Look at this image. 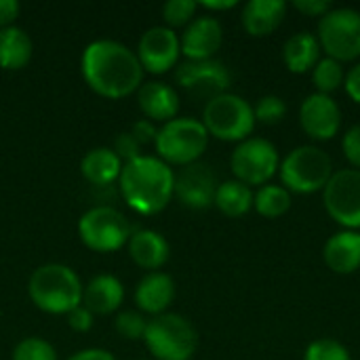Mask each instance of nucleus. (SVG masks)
<instances>
[{"instance_id":"nucleus-15","label":"nucleus","mask_w":360,"mask_h":360,"mask_svg":"<svg viewBox=\"0 0 360 360\" xmlns=\"http://www.w3.org/2000/svg\"><path fill=\"white\" fill-rule=\"evenodd\" d=\"M217 186L213 169L205 162L181 167V171L175 173V196L188 209H209L215 200Z\"/></svg>"},{"instance_id":"nucleus-36","label":"nucleus","mask_w":360,"mask_h":360,"mask_svg":"<svg viewBox=\"0 0 360 360\" xmlns=\"http://www.w3.org/2000/svg\"><path fill=\"white\" fill-rule=\"evenodd\" d=\"M293 8L306 17H323L333 8V4L331 0H295Z\"/></svg>"},{"instance_id":"nucleus-6","label":"nucleus","mask_w":360,"mask_h":360,"mask_svg":"<svg viewBox=\"0 0 360 360\" xmlns=\"http://www.w3.org/2000/svg\"><path fill=\"white\" fill-rule=\"evenodd\" d=\"M209 146V133L205 124L196 118L184 116L173 118L165 122L158 129L154 148L158 152V158L167 162L169 167H188L200 160Z\"/></svg>"},{"instance_id":"nucleus-20","label":"nucleus","mask_w":360,"mask_h":360,"mask_svg":"<svg viewBox=\"0 0 360 360\" xmlns=\"http://www.w3.org/2000/svg\"><path fill=\"white\" fill-rule=\"evenodd\" d=\"M285 0H249L240 11L243 27L249 36H270L287 17Z\"/></svg>"},{"instance_id":"nucleus-35","label":"nucleus","mask_w":360,"mask_h":360,"mask_svg":"<svg viewBox=\"0 0 360 360\" xmlns=\"http://www.w3.org/2000/svg\"><path fill=\"white\" fill-rule=\"evenodd\" d=\"M342 150L346 160L352 165V169L360 171V124H354L346 131L342 139Z\"/></svg>"},{"instance_id":"nucleus-13","label":"nucleus","mask_w":360,"mask_h":360,"mask_svg":"<svg viewBox=\"0 0 360 360\" xmlns=\"http://www.w3.org/2000/svg\"><path fill=\"white\" fill-rule=\"evenodd\" d=\"M135 55L143 72L165 74L177 65V59L181 55L179 36L167 25H154L141 34Z\"/></svg>"},{"instance_id":"nucleus-38","label":"nucleus","mask_w":360,"mask_h":360,"mask_svg":"<svg viewBox=\"0 0 360 360\" xmlns=\"http://www.w3.org/2000/svg\"><path fill=\"white\" fill-rule=\"evenodd\" d=\"M131 133L135 135V139H137L141 146H148V143H154V141H156L158 129L154 127V122H152V120L141 118V120H137V122L131 127Z\"/></svg>"},{"instance_id":"nucleus-39","label":"nucleus","mask_w":360,"mask_h":360,"mask_svg":"<svg viewBox=\"0 0 360 360\" xmlns=\"http://www.w3.org/2000/svg\"><path fill=\"white\" fill-rule=\"evenodd\" d=\"M344 84H346V93H348V97H350L354 103H359L360 105V61L359 63H354V65L346 72V80H344Z\"/></svg>"},{"instance_id":"nucleus-3","label":"nucleus","mask_w":360,"mask_h":360,"mask_svg":"<svg viewBox=\"0 0 360 360\" xmlns=\"http://www.w3.org/2000/svg\"><path fill=\"white\" fill-rule=\"evenodd\" d=\"M84 285L80 276L65 264H44L36 268L27 281L32 304L46 314H70L82 306Z\"/></svg>"},{"instance_id":"nucleus-29","label":"nucleus","mask_w":360,"mask_h":360,"mask_svg":"<svg viewBox=\"0 0 360 360\" xmlns=\"http://www.w3.org/2000/svg\"><path fill=\"white\" fill-rule=\"evenodd\" d=\"M198 11V2L194 0H169L162 4V19L167 27H186Z\"/></svg>"},{"instance_id":"nucleus-5","label":"nucleus","mask_w":360,"mask_h":360,"mask_svg":"<svg viewBox=\"0 0 360 360\" xmlns=\"http://www.w3.org/2000/svg\"><path fill=\"white\" fill-rule=\"evenodd\" d=\"M143 344L156 360H190L198 350V331L175 312H165L148 321Z\"/></svg>"},{"instance_id":"nucleus-4","label":"nucleus","mask_w":360,"mask_h":360,"mask_svg":"<svg viewBox=\"0 0 360 360\" xmlns=\"http://www.w3.org/2000/svg\"><path fill=\"white\" fill-rule=\"evenodd\" d=\"M331 156L316 146H300L291 150L278 167L281 186L291 194H314L323 192L333 175Z\"/></svg>"},{"instance_id":"nucleus-23","label":"nucleus","mask_w":360,"mask_h":360,"mask_svg":"<svg viewBox=\"0 0 360 360\" xmlns=\"http://www.w3.org/2000/svg\"><path fill=\"white\" fill-rule=\"evenodd\" d=\"M122 167L124 162L118 158V154L112 148H93L80 160L82 177L97 188H105L114 184L120 177Z\"/></svg>"},{"instance_id":"nucleus-2","label":"nucleus","mask_w":360,"mask_h":360,"mask_svg":"<svg viewBox=\"0 0 360 360\" xmlns=\"http://www.w3.org/2000/svg\"><path fill=\"white\" fill-rule=\"evenodd\" d=\"M118 184L124 202L141 215L165 211L175 196V173L158 156L141 154L124 162Z\"/></svg>"},{"instance_id":"nucleus-34","label":"nucleus","mask_w":360,"mask_h":360,"mask_svg":"<svg viewBox=\"0 0 360 360\" xmlns=\"http://www.w3.org/2000/svg\"><path fill=\"white\" fill-rule=\"evenodd\" d=\"M141 143L135 139V135L131 133V131H124V133H120L116 139H114V152L118 154V158L122 160V162H131V160H135L137 156H141Z\"/></svg>"},{"instance_id":"nucleus-18","label":"nucleus","mask_w":360,"mask_h":360,"mask_svg":"<svg viewBox=\"0 0 360 360\" xmlns=\"http://www.w3.org/2000/svg\"><path fill=\"white\" fill-rule=\"evenodd\" d=\"M175 300V281L165 272H148L135 289V304L141 312L158 316Z\"/></svg>"},{"instance_id":"nucleus-25","label":"nucleus","mask_w":360,"mask_h":360,"mask_svg":"<svg viewBox=\"0 0 360 360\" xmlns=\"http://www.w3.org/2000/svg\"><path fill=\"white\" fill-rule=\"evenodd\" d=\"M283 61L289 72L293 74H306L314 70V65L321 61V44L319 38L310 32H297L291 38H287L283 46Z\"/></svg>"},{"instance_id":"nucleus-8","label":"nucleus","mask_w":360,"mask_h":360,"mask_svg":"<svg viewBox=\"0 0 360 360\" xmlns=\"http://www.w3.org/2000/svg\"><path fill=\"white\" fill-rule=\"evenodd\" d=\"M131 234L129 219L108 205L93 207L78 219V236L82 245L95 253H114L122 249Z\"/></svg>"},{"instance_id":"nucleus-32","label":"nucleus","mask_w":360,"mask_h":360,"mask_svg":"<svg viewBox=\"0 0 360 360\" xmlns=\"http://www.w3.org/2000/svg\"><path fill=\"white\" fill-rule=\"evenodd\" d=\"M13 360H57V352L42 338H25L15 346Z\"/></svg>"},{"instance_id":"nucleus-11","label":"nucleus","mask_w":360,"mask_h":360,"mask_svg":"<svg viewBox=\"0 0 360 360\" xmlns=\"http://www.w3.org/2000/svg\"><path fill=\"white\" fill-rule=\"evenodd\" d=\"M323 202L329 217L344 230H360V171L340 169L323 190Z\"/></svg>"},{"instance_id":"nucleus-22","label":"nucleus","mask_w":360,"mask_h":360,"mask_svg":"<svg viewBox=\"0 0 360 360\" xmlns=\"http://www.w3.org/2000/svg\"><path fill=\"white\" fill-rule=\"evenodd\" d=\"M323 259L335 274H354L360 268V232L342 230L323 247Z\"/></svg>"},{"instance_id":"nucleus-17","label":"nucleus","mask_w":360,"mask_h":360,"mask_svg":"<svg viewBox=\"0 0 360 360\" xmlns=\"http://www.w3.org/2000/svg\"><path fill=\"white\" fill-rule=\"evenodd\" d=\"M137 103L143 116L152 122H169L177 118L179 112V95L177 91L162 82V80H150L143 82L137 91Z\"/></svg>"},{"instance_id":"nucleus-42","label":"nucleus","mask_w":360,"mask_h":360,"mask_svg":"<svg viewBox=\"0 0 360 360\" xmlns=\"http://www.w3.org/2000/svg\"><path fill=\"white\" fill-rule=\"evenodd\" d=\"M198 6L213 13V11H230V8L238 6V2L236 0H202V2H198Z\"/></svg>"},{"instance_id":"nucleus-10","label":"nucleus","mask_w":360,"mask_h":360,"mask_svg":"<svg viewBox=\"0 0 360 360\" xmlns=\"http://www.w3.org/2000/svg\"><path fill=\"white\" fill-rule=\"evenodd\" d=\"M281 156L272 141L264 137H249L240 141L232 156H230V169L238 181L245 186H266L270 179L278 173Z\"/></svg>"},{"instance_id":"nucleus-12","label":"nucleus","mask_w":360,"mask_h":360,"mask_svg":"<svg viewBox=\"0 0 360 360\" xmlns=\"http://www.w3.org/2000/svg\"><path fill=\"white\" fill-rule=\"evenodd\" d=\"M175 80L192 97L211 101L213 97L228 93L232 76H230V70L221 61L207 59V61L179 63L175 70Z\"/></svg>"},{"instance_id":"nucleus-24","label":"nucleus","mask_w":360,"mask_h":360,"mask_svg":"<svg viewBox=\"0 0 360 360\" xmlns=\"http://www.w3.org/2000/svg\"><path fill=\"white\" fill-rule=\"evenodd\" d=\"M34 57V42L30 34L19 27L11 25L0 30V68L8 72L23 70Z\"/></svg>"},{"instance_id":"nucleus-37","label":"nucleus","mask_w":360,"mask_h":360,"mask_svg":"<svg viewBox=\"0 0 360 360\" xmlns=\"http://www.w3.org/2000/svg\"><path fill=\"white\" fill-rule=\"evenodd\" d=\"M93 314L84 308V306H78V308H74L70 314H68V325L74 329V331H78V333H86L91 327H93Z\"/></svg>"},{"instance_id":"nucleus-14","label":"nucleus","mask_w":360,"mask_h":360,"mask_svg":"<svg viewBox=\"0 0 360 360\" xmlns=\"http://www.w3.org/2000/svg\"><path fill=\"white\" fill-rule=\"evenodd\" d=\"M300 124L308 137L329 141L342 129V110L331 95L312 93L300 105Z\"/></svg>"},{"instance_id":"nucleus-31","label":"nucleus","mask_w":360,"mask_h":360,"mask_svg":"<svg viewBox=\"0 0 360 360\" xmlns=\"http://www.w3.org/2000/svg\"><path fill=\"white\" fill-rule=\"evenodd\" d=\"M255 120L262 124H278L287 116V103L278 95H264L253 105Z\"/></svg>"},{"instance_id":"nucleus-30","label":"nucleus","mask_w":360,"mask_h":360,"mask_svg":"<svg viewBox=\"0 0 360 360\" xmlns=\"http://www.w3.org/2000/svg\"><path fill=\"white\" fill-rule=\"evenodd\" d=\"M304 360H352V356L342 342L331 338H321L306 348Z\"/></svg>"},{"instance_id":"nucleus-27","label":"nucleus","mask_w":360,"mask_h":360,"mask_svg":"<svg viewBox=\"0 0 360 360\" xmlns=\"http://www.w3.org/2000/svg\"><path fill=\"white\" fill-rule=\"evenodd\" d=\"M293 196L278 184H266L253 194V209L266 219H278L291 209Z\"/></svg>"},{"instance_id":"nucleus-16","label":"nucleus","mask_w":360,"mask_h":360,"mask_svg":"<svg viewBox=\"0 0 360 360\" xmlns=\"http://www.w3.org/2000/svg\"><path fill=\"white\" fill-rule=\"evenodd\" d=\"M221 42H224V27L219 19L213 15L194 17L186 25L184 34L179 36V46L186 61L213 59L215 53L221 49Z\"/></svg>"},{"instance_id":"nucleus-7","label":"nucleus","mask_w":360,"mask_h":360,"mask_svg":"<svg viewBox=\"0 0 360 360\" xmlns=\"http://www.w3.org/2000/svg\"><path fill=\"white\" fill-rule=\"evenodd\" d=\"M209 137L221 141H245L255 129L253 105L234 93H221L205 103L202 120Z\"/></svg>"},{"instance_id":"nucleus-41","label":"nucleus","mask_w":360,"mask_h":360,"mask_svg":"<svg viewBox=\"0 0 360 360\" xmlns=\"http://www.w3.org/2000/svg\"><path fill=\"white\" fill-rule=\"evenodd\" d=\"M68 360H116L112 352L101 350V348H86V350H78L76 354H72Z\"/></svg>"},{"instance_id":"nucleus-40","label":"nucleus","mask_w":360,"mask_h":360,"mask_svg":"<svg viewBox=\"0 0 360 360\" xmlns=\"http://www.w3.org/2000/svg\"><path fill=\"white\" fill-rule=\"evenodd\" d=\"M19 2L17 0H0V30L11 27L15 19L19 17Z\"/></svg>"},{"instance_id":"nucleus-26","label":"nucleus","mask_w":360,"mask_h":360,"mask_svg":"<svg viewBox=\"0 0 360 360\" xmlns=\"http://www.w3.org/2000/svg\"><path fill=\"white\" fill-rule=\"evenodd\" d=\"M213 205L228 217H243L253 209V190L238 179H228L217 186Z\"/></svg>"},{"instance_id":"nucleus-9","label":"nucleus","mask_w":360,"mask_h":360,"mask_svg":"<svg viewBox=\"0 0 360 360\" xmlns=\"http://www.w3.org/2000/svg\"><path fill=\"white\" fill-rule=\"evenodd\" d=\"M319 44L327 57L348 63L360 57V11L342 6L331 8L319 21Z\"/></svg>"},{"instance_id":"nucleus-33","label":"nucleus","mask_w":360,"mask_h":360,"mask_svg":"<svg viewBox=\"0 0 360 360\" xmlns=\"http://www.w3.org/2000/svg\"><path fill=\"white\" fill-rule=\"evenodd\" d=\"M114 329L129 342H135V340H143L146 335V329H148V321L141 312H135V310H124V312H118L116 321H114Z\"/></svg>"},{"instance_id":"nucleus-1","label":"nucleus","mask_w":360,"mask_h":360,"mask_svg":"<svg viewBox=\"0 0 360 360\" xmlns=\"http://www.w3.org/2000/svg\"><path fill=\"white\" fill-rule=\"evenodd\" d=\"M80 70L84 82L105 99H124L143 84V68L135 51L110 38L86 44Z\"/></svg>"},{"instance_id":"nucleus-28","label":"nucleus","mask_w":360,"mask_h":360,"mask_svg":"<svg viewBox=\"0 0 360 360\" xmlns=\"http://www.w3.org/2000/svg\"><path fill=\"white\" fill-rule=\"evenodd\" d=\"M344 80H346L344 63H340L331 57H323L312 70V82L316 86V93L331 95L344 84Z\"/></svg>"},{"instance_id":"nucleus-19","label":"nucleus","mask_w":360,"mask_h":360,"mask_svg":"<svg viewBox=\"0 0 360 360\" xmlns=\"http://www.w3.org/2000/svg\"><path fill=\"white\" fill-rule=\"evenodd\" d=\"M129 257L148 272H158L171 257L167 238L156 230H135L127 243Z\"/></svg>"},{"instance_id":"nucleus-21","label":"nucleus","mask_w":360,"mask_h":360,"mask_svg":"<svg viewBox=\"0 0 360 360\" xmlns=\"http://www.w3.org/2000/svg\"><path fill=\"white\" fill-rule=\"evenodd\" d=\"M124 300V287L122 283L112 274H97L93 276L82 293V306L95 316L114 314Z\"/></svg>"}]
</instances>
